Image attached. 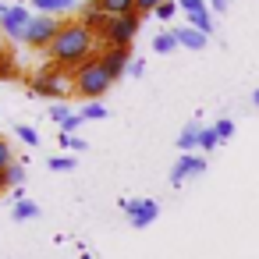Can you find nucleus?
I'll use <instances>...</instances> for the list:
<instances>
[{
    "instance_id": "7",
    "label": "nucleus",
    "mask_w": 259,
    "mask_h": 259,
    "mask_svg": "<svg viewBox=\"0 0 259 259\" xmlns=\"http://www.w3.org/2000/svg\"><path fill=\"white\" fill-rule=\"evenodd\" d=\"M32 18H36V15H32L25 4H15V8H8V15H4V22H0V29H4V36H11V39H25Z\"/></svg>"
},
{
    "instance_id": "17",
    "label": "nucleus",
    "mask_w": 259,
    "mask_h": 259,
    "mask_svg": "<svg viewBox=\"0 0 259 259\" xmlns=\"http://www.w3.org/2000/svg\"><path fill=\"white\" fill-rule=\"evenodd\" d=\"M0 78H4V82H15L18 78V64H15V57L8 50L0 54Z\"/></svg>"
},
{
    "instance_id": "34",
    "label": "nucleus",
    "mask_w": 259,
    "mask_h": 259,
    "mask_svg": "<svg viewBox=\"0 0 259 259\" xmlns=\"http://www.w3.org/2000/svg\"><path fill=\"white\" fill-rule=\"evenodd\" d=\"M252 103H255V107H259V89H252Z\"/></svg>"
},
{
    "instance_id": "24",
    "label": "nucleus",
    "mask_w": 259,
    "mask_h": 259,
    "mask_svg": "<svg viewBox=\"0 0 259 259\" xmlns=\"http://www.w3.org/2000/svg\"><path fill=\"white\" fill-rule=\"evenodd\" d=\"M8 167H15V153H11V146L0 139V170H8Z\"/></svg>"
},
{
    "instance_id": "33",
    "label": "nucleus",
    "mask_w": 259,
    "mask_h": 259,
    "mask_svg": "<svg viewBox=\"0 0 259 259\" xmlns=\"http://www.w3.org/2000/svg\"><path fill=\"white\" fill-rule=\"evenodd\" d=\"M209 8H213V11H224V8H227V0H209Z\"/></svg>"
},
{
    "instance_id": "2",
    "label": "nucleus",
    "mask_w": 259,
    "mask_h": 259,
    "mask_svg": "<svg viewBox=\"0 0 259 259\" xmlns=\"http://www.w3.org/2000/svg\"><path fill=\"white\" fill-rule=\"evenodd\" d=\"M71 82H75V93H78V96H85V100L100 103V96L110 89V82H114V78L103 71L100 57H93V61H85V64L75 71V78H71Z\"/></svg>"
},
{
    "instance_id": "9",
    "label": "nucleus",
    "mask_w": 259,
    "mask_h": 259,
    "mask_svg": "<svg viewBox=\"0 0 259 259\" xmlns=\"http://www.w3.org/2000/svg\"><path fill=\"white\" fill-rule=\"evenodd\" d=\"M100 64H103V71H107L110 78H121V75L132 68V54H128V50H103V54H100Z\"/></svg>"
},
{
    "instance_id": "3",
    "label": "nucleus",
    "mask_w": 259,
    "mask_h": 259,
    "mask_svg": "<svg viewBox=\"0 0 259 259\" xmlns=\"http://www.w3.org/2000/svg\"><path fill=\"white\" fill-rule=\"evenodd\" d=\"M142 29V15H121V18H110L107 29L100 32V43L107 50H128V43L139 36Z\"/></svg>"
},
{
    "instance_id": "20",
    "label": "nucleus",
    "mask_w": 259,
    "mask_h": 259,
    "mask_svg": "<svg viewBox=\"0 0 259 259\" xmlns=\"http://www.w3.org/2000/svg\"><path fill=\"white\" fill-rule=\"evenodd\" d=\"M82 117L85 121H100V117H107V107L103 103H85L82 107Z\"/></svg>"
},
{
    "instance_id": "25",
    "label": "nucleus",
    "mask_w": 259,
    "mask_h": 259,
    "mask_svg": "<svg viewBox=\"0 0 259 259\" xmlns=\"http://www.w3.org/2000/svg\"><path fill=\"white\" fill-rule=\"evenodd\" d=\"M82 121H85V117H82V114H71V117H68V121H64V124H61V135H75V132H78V128H82Z\"/></svg>"
},
{
    "instance_id": "26",
    "label": "nucleus",
    "mask_w": 259,
    "mask_h": 259,
    "mask_svg": "<svg viewBox=\"0 0 259 259\" xmlns=\"http://www.w3.org/2000/svg\"><path fill=\"white\" fill-rule=\"evenodd\" d=\"M18 139H22L25 146H36V142H39V132L29 128V124H18Z\"/></svg>"
},
{
    "instance_id": "23",
    "label": "nucleus",
    "mask_w": 259,
    "mask_h": 259,
    "mask_svg": "<svg viewBox=\"0 0 259 259\" xmlns=\"http://www.w3.org/2000/svg\"><path fill=\"white\" fill-rule=\"evenodd\" d=\"M50 170H75V156H50Z\"/></svg>"
},
{
    "instance_id": "4",
    "label": "nucleus",
    "mask_w": 259,
    "mask_h": 259,
    "mask_svg": "<svg viewBox=\"0 0 259 259\" xmlns=\"http://www.w3.org/2000/svg\"><path fill=\"white\" fill-rule=\"evenodd\" d=\"M32 93L36 96H43V100H54V103H61L68 93H75V89H68V82L61 78V68L57 64H47L36 78H32Z\"/></svg>"
},
{
    "instance_id": "11",
    "label": "nucleus",
    "mask_w": 259,
    "mask_h": 259,
    "mask_svg": "<svg viewBox=\"0 0 259 259\" xmlns=\"http://www.w3.org/2000/svg\"><path fill=\"white\" fill-rule=\"evenodd\" d=\"M188 25H192V29H199L202 36H209V32H213V18H209V8H206V0H199V4L188 11Z\"/></svg>"
},
{
    "instance_id": "1",
    "label": "nucleus",
    "mask_w": 259,
    "mask_h": 259,
    "mask_svg": "<svg viewBox=\"0 0 259 259\" xmlns=\"http://www.w3.org/2000/svg\"><path fill=\"white\" fill-rule=\"evenodd\" d=\"M96 32L89 29V25H82V22H64V29L57 32V39H54V47H50V61L57 64V68H71V71H78L85 61H93L96 54Z\"/></svg>"
},
{
    "instance_id": "22",
    "label": "nucleus",
    "mask_w": 259,
    "mask_h": 259,
    "mask_svg": "<svg viewBox=\"0 0 259 259\" xmlns=\"http://www.w3.org/2000/svg\"><path fill=\"white\" fill-rule=\"evenodd\" d=\"M61 146H68L71 153H82V149H85L89 142H85L82 135H61Z\"/></svg>"
},
{
    "instance_id": "31",
    "label": "nucleus",
    "mask_w": 259,
    "mask_h": 259,
    "mask_svg": "<svg viewBox=\"0 0 259 259\" xmlns=\"http://www.w3.org/2000/svg\"><path fill=\"white\" fill-rule=\"evenodd\" d=\"M142 71H146V64H142V61H132V68H128V75H135V78H142Z\"/></svg>"
},
{
    "instance_id": "36",
    "label": "nucleus",
    "mask_w": 259,
    "mask_h": 259,
    "mask_svg": "<svg viewBox=\"0 0 259 259\" xmlns=\"http://www.w3.org/2000/svg\"><path fill=\"white\" fill-rule=\"evenodd\" d=\"M0 54H4V43H0Z\"/></svg>"
},
{
    "instance_id": "14",
    "label": "nucleus",
    "mask_w": 259,
    "mask_h": 259,
    "mask_svg": "<svg viewBox=\"0 0 259 259\" xmlns=\"http://www.w3.org/2000/svg\"><path fill=\"white\" fill-rule=\"evenodd\" d=\"M96 4H100L110 18H121V15H139L135 0H96Z\"/></svg>"
},
{
    "instance_id": "35",
    "label": "nucleus",
    "mask_w": 259,
    "mask_h": 259,
    "mask_svg": "<svg viewBox=\"0 0 259 259\" xmlns=\"http://www.w3.org/2000/svg\"><path fill=\"white\" fill-rule=\"evenodd\" d=\"M4 15H8V8H4V4H0V22H4Z\"/></svg>"
},
{
    "instance_id": "5",
    "label": "nucleus",
    "mask_w": 259,
    "mask_h": 259,
    "mask_svg": "<svg viewBox=\"0 0 259 259\" xmlns=\"http://www.w3.org/2000/svg\"><path fill=\"white\" fill-rule=\"evenodd\" d=\"M61 29H64V22H57L54 15H36L32 25H29V32H25V43L36 47V50H50Z\"/></svg>"
},
{
    "instance_id": "27",
    "label": "nucleus",
    "mask_w": 259,
    "mask_h": 259,
    "mask_svg": "<svg viewBox=\"0 0 259 259\" xmlns=\"http://www.w3.org/2000/svg\"><path fill=\"white\" fill-rule=\"evenodd\" d=\"M178 11H181V8L174 4V0H167V4H160V8H156V18H163V22H170V18H174Z\"/></svg>"
},
{
    "instance_id": "15",
    "label": "nucleus",
    "mask_w": 259,
    "mask_h": 259,
    "mask_svg": "<svg viewBox=\"0 0 259 259\" xmlns=\"http://www.w3.org/2000/svg\"><path fill=\"white\" fill-rule=\"evenodd\" d=\"M75 4H78V0H32V8H36L39 15H54V18H57L61 11H71Z\"/></svg>"
},
{
    "instance_id": "10",
    "label": "nucleus",
    "mask_w": 259,
    "mask_h": 259,
    "mask_svg": "<svg viewBox=\"0 0 259 259\" xmlns=\"http://www.w3.org/2000/svg\"><path fill=\"white\" fill-rule=\"evenodd\" d=\"M107 22H110V15H107V11H103V8L96 4V0H89V4L82 8V25H89V29L96 32V36H100V32L107 29Z\"/></svg>"
},
{
    "instance_id": "30",
    "label": "nucleus",
    "mask_w": 259,
    "mask_h": 259,
    "mask_svg": "<svg viewBox=\"0 0 259 259\" xmlns=\"http://www.w3.org/2000/svg\"><path fill=\"white\" fill-rule=\"evenodd\" d=\"M8 178H11V185H22V181H25V167H18V163L8 167Z\"/></svg>"
},
{
    "instance_id": "16",
    "label": "nucleus",
    "mask_w": 259,
    "mask_h": 259,
    "mask_svg": "<svg viewBox=\"0 0 259 259\" xmlns=\"http://www.w3.org/2000/svg\"><path fill=\"white\" fill-rule=\"evenodd\" d=\"M178 47H181V43H178L174 32H160V36L153 39V50H156V54H170V50H178Z\"/></svg>"
},
{
    "instance_id": "29",
    "label": "nucleus",
    "mask_w": 259,
    "mask_h": 259,
    "mask_svg": "<svg viewBox=\"0 0 259 259\" xmlns=\"http://www.w3.org/2000/svg\"><path fill=\"white\" fill-rule=\"evenodd\" d=\"M160 4H167V0H135V8H139V15H149V11L156 15V8H160Z\"/></svg>"
},
{
    "instance_id": "32",
    "label": "nucleus",
    "mask_w": 259,
    "mask_h": 259,
    "mask_svg": "<svg viewBox=\"0 0 259 259\" xmlns=\"http://www.w3.org/2000/svg\"><path fill=\"white\" fill-rule=\"evenodd\" d=\"M4 188H11V178H8V170H0V192Z\"/></svg>"
},
{
    "instance_id": "28",
    "label": "nucleus",
    "mask_w": 259,
    "mask_h": 259,
    "mask_svg": "<svg viewBox=\"0 0 259 259\" xmlns=\"http://www.w3.org/2000/svg\"><path fill=\"white\" fill-rule=\"evenodd\" d=\"M68 117H71V110H68L64 103H54V107H50V121H57V124H64Z\"/></svg>"
},
{
    "instance_id": "12",
    "label": "nucleus",
    "mask_w": 259,
    "mask_h": 259,
    "mask_svg": "<svg viewBox=\"0 0 259 259\" xmlns=\"http://www.w3.org/2000/svg\"><path fill=\"white\" fill-rule=\"evenodd\" d=\"M199 135H202V124H199V121H188V124L181 128V135H178V149H181V153H192V149L199 146Z\"/></svg>"
},
{
    "instance_id": "19",
    "label": "nucleus",
    "mask_w": 259,
    "mask_h": 259,
    "mask_svg": "<svg viewBox=\"0 0 259 259\" xmlns=\"http://www.w3.org/2000/svg\"><path fill=\"white\" fill-rule=\"evenodd\" d=\"M220 146V135H217V128H202V135H199V149H217Z\"/></svg>"
},
{
    "instance_id": "18",
    "label": "nucleus",
    "mask_w": 259,
    "mask_h": 259,
    "mask_svg": "<svg viewBox=\"0 0 259 259\" xmlns=\"http://www.w3.org/2000/svg\"><path fill=\"white\" fill-rule=\"evenodd\" d=\"M32 217H39V206L36 202H29V199L15 202V220H32Z\"/></svg>"
},
{
    "instance_id": "21",
    "label": "nucleus",
    "mask_w": 259,
    "mask_h": 259,
    "mask_svg": "<svg viewBox=\"0 0 259 259\" xmlns=\"http://www.w3.org/2000/svg\"><path fill=\"white\" fill-rule=\"evenodd\" d=\"M213 128H217V135H220V142H227V139L234 135V121H231V117H220V121H217Z\"/></svg>"
},
{
    "instance_id": "13",
    "label": "nucleus",
    "mask_w": 259,
    "mask_h": 259,
    "mask_svg": "<svg viewBox=\"0 0 259 259\" xmlns=\"http://www.w3.org/2000/svg\"><path fill=\"white\" fill-rule=\"evenodd\" d=\"M174 36H178V43H181V47H188V50H202V47H206V39H209V36H202V32H199V29H192V25L174 29Z\"/></svg>"
},
{
    "instance_id": "8",
    "label": "nucleus",
    "mask_w": 259,
    "mask_h": 259,
    "mask_svg": "<svg viewBox=\"0 0 259 259\" xmlns=\"http://www.w3.org/2000/svg\"><path fill=\"white\" fill-rule=\"evenodd\" d=\"M206 170V160L195 156V153H181V160L170 167V185H181L188 174H202Z\"/></svg>"
},
{
    "instance_id": "6",
    "label": "nucleus",
    "mask_w": 259,
    "mask_h": 259,
    "mask_svg": "<svg viewBox=\"0 0 259 259\" xmlns=\"http://www.w3.org/2000/svg\"><path fill=\"white\" fill-rule=\"evenodd\" d=\"M121 209L128 213L132 227H149L160 217V202L156 199H121Z\"/></svg>"
}]
</instances>
